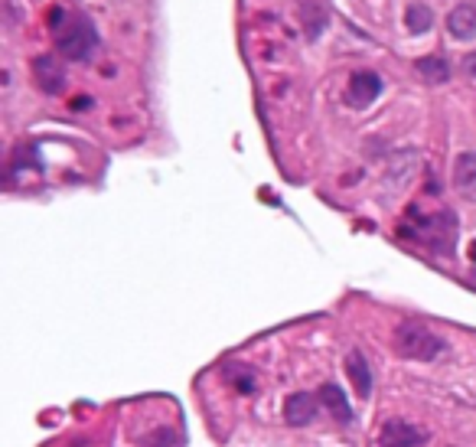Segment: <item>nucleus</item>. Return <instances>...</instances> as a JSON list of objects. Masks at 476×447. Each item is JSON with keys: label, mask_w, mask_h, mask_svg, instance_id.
<instances>
[{"label": "nucleus", "mask_w": 476, "mask_h": 447, "mask_svg": "<svg viewBox=\"0 0 476 447\" xmlns=\"http://www.w3.org/2000/svg\"><path fill=\"white\" fill-rule=\"evenodd\" d=\"M316 398L326 405V411L336 418L339 424H349L352 422V405H349V398L343 395V388H339L336 382H323L320 385V392H316Z\"/></svg>", "instance_id": "9d476101"}, {"label": "nucleus", "mask_w": 476, "mask_h": 447, "mask_svg": "<svg viewBox=\"0 0 476 447\" xmlns=\"http://www.w3.org/2000/svg\"><path fill=\"white\" fill-rule=\"evenodd\" d=\"M346 373L352 379V388L359 398H369L372 395V369H369V360H365L363 349H352L346 356Z\"/></svg>", "instance_id": "1a4fd4ad"}, {"label": "nucleus", "mask_w": 476, "mask_h": 447, "mask_svg": "<svg viewBox=\"0 0 476 447\" xmlns=\"http://www.w3.org/2000/svg\"><path fill=\"white\" fill-rule=\"evenodd\" d=\"M427 435L421 428H414L411 422H401V418H391V422L382 424L378 431V444L382 447H418L424 444Z\"/></svg>", "instance_id": "39448f33"}, {"label": "nucleus", "mask_w": 476, "mask_h": 447, "mask_svg": "<svg viewBox=\"0 0 476 447\" xmlns=\"http://www.w3.org/2000/svg\"><path fill=\"white\" fill-rule=\"evenodd\" d=\"M316 408H320V398L310 395V392H294V395L284 402V422L290 428H303L316 418Z\"/></svg>", "instance_id": "0eeeda50"}, {"label": "nucleus", "mask_w": 476, "mask_h": 447, "mask_svg": "<svg viewBox=\"0 0 476 447\" xmlns=\"http://www.w3.org/2000/svg\"><path fill=\"white\" fill-rule=\"evenodd\" d=\"M414 69H418V75L424 79L427 85H440V82L451 79V65H447L444 56H421V59L414 63Z\"/></svg>", "instance_id": "f8f14e48"}, {"label": "nucleus", "mask_w": 476, "mask_h": 447, "mask_svg": "<svg viewBox=\"0 0 476 447\" xmlns=\"http://www.w3.org/2000/svg\"><path fill=\"white\" fill-rule=\"evenodd\" d=\"M303 23H307V37L316 39L320 33H323V26H326V13L323 7H310V3H303Z\"/></svg>", "instance_id": "4468645a"}, {"label": "nucleus", "mask_w": 476, "mask_h": 447, "mask_svg": "<svg viewBox=\"0 0 476 447\" xmlns=\"http://www.w3.org/2000/svg\"><path fill=\"white\" fill-rule=\"evenodd\" d=\"M464 69L470 79H476V52H470V56H464Z\"/></svg>", "instance_id": "f3484780"}, {"label": "nucleus", "mask_w": 476, "mask_h": 447, "mask_svg": "<svg viewBox=\"0 0 476 447\" xmlns=\"http://www.w3.org/2000/svg\"><path fill=\"white\" fill-rule=\"evenodd\" d=\"M453 189L464 199L476 202V150H464L453 160Z\"/></svg>", "instance_id": "6e6552de"}, {"label": "nucleus", "mask_w": 476, "mask_h": 447, "mask_svg": "<svg viewBox=\"0 0 476 447\" xmlns=\"http://www.w3.org/2000/svg\"><path fill=\"white\" fill-rule=\"evenodd\" d=\"M404 26H408L411 33H427V30L434 26V13H431V7H424V3H411L408 13H404Z\"/></svg>", "instance_id": "ddd939ff"}, {"label": "nucleus", "mask_w": 476, "mask_h": 447, "mask_svg": "<svg viewBox=\"0 0 476 447\" xmlns=\"http://www.w3.org/2000/svg\"><path fill=\"white\" fill-rule=\"evenodd\" d=\"M46 23H50L52 37H56V50H59L63 59L88 63L95 56V50H98V30H95L88 13L50 7L46 10Z\"/></svg>", "instance_id": "f257e3e1"}, {"label": "nucleus", "mask_w": 476, "mask_h": 447, "mask_svg": "<svg viewBox=\"0 0 476 447\" xmlns=\"http://www.w3.org/2000/svg\"><path fill=\"white\" fill-rule=\"evenodd\" d=\"M395 353H398L401 360L434 362L447 353V340H440V336L421 320H401L398 326H395Z\"/></svg>", "instance_id": "f03ea898"}, {"label": "nucleus", "mask_w": 476, "mask_h": 447, "mask_svg": "<svg viewBox=\"0 0 476 447\" xmlns=\"http://www.w3.org/2000/svg\"><path fill=\"white\" fill-rule=\"evenodd\" d=\"M33 79H36V85L46 92V95H59L65 88V69L59 59H52V56H36L33 59Z\"/></svg>", "instance_id": "423d86ee"}, {"label": "nucleus", "mask_w": 476, "mask_h": 447, "mask_svg": "<svg viewBox=\"0 0 476 447\" xmlns=\"http://www.w3.org/2000/svg\"><path fill=\"white\" fill-rule=\"evenodd\" d=\"M470 261L476 264V242H470Z\"/></svg>", "instance_id": "a211bd4d"}, {"label": "nucleus", "mask_w": 476, "mask_h": 447, "mask_svg": "<svg viewBox=\"0 0 476 447\" xmlns=\"http://www.w3.org/2000/svg\"><path fill=\"white\" fill-rule=\"evenodd\" d=\"M147 444H153V447H173V444H176V437H173V435H166V431H163L160 437L153 435L151 441H147Z\"/></svg>", "instance_id": "dca6fc26"}, {"label": "nucleus", "mask_w": 476, "mask_h": 447, "mask_svg": "<svg viewBox=\"0 0 476 447\" xmlns=\"http://www.w3.org/2000/svg\"><path fill=\"white\" fill-rule=\"evenodd\" d=\"M378 95H382V79H378V72H372V69H359V72L349 75L343 101H346L349 108H359V112H363V108H369Z\"/></svg>", "instance_id": "20e7f679"}, {"label": "nucleus", "mask_w": 476, "mask_h": 447, "mask_svg": "<svg viewBox=\"0 0 476 447\" xmlns=\"http://www.w3.org/2000/svg\"><path fill=\"white\" fill-rule=\"evenodd\" d=\"M401 236H414V242H421L434 255L451 258L453 245H457V216L451 209H440L434 216H418L414 229H401Z\"/></svg>", "instance_id": "7ed1b4c3"}, {"label": "nucleus", "mask_w": 476, "mask_h": 447, "mask_svg": "<svg viewBox=\"0 0 476 447\" xmlns=\"http://www.w3.org/2000/svg\"><path fill=\"white\" fill-rule=\"evenodd\" d=\"M232 382L241 388V392H251V385H255V379H251L248 369H238V379H232Z\"/></svg>", "instance_id": "2eb2a0df"}, {"label": "nucleus", "mask_w": 476, "mask_h": 447, "mask_svg": "<svg viewBox=\"0 0 476 447\" xmlns=\"http://www.w3.org/2000/svg\"><path fill=\"white\" fill-rule=\"evenodd\" d=\"M447 30L453 39H476V3H460L447 17Z\"/></svg>", "instance_id": "9b49d317"}]
</instances>
